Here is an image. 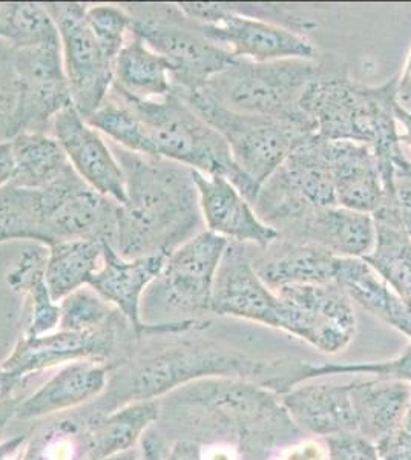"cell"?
I'll list each match as a JSON object with an SVG mask.
<instances>
[{
  "label": "cell",
  "mask_w": 411,
  "mask_h": 460,
  "mask_svg": "<svg viewBox=\"0 0 411 460\" xmlns=\"http://www.w3.org/2000/svg\"><path fill=\"white\" fill-rule=\"evenodd\" d=\"M100 460H143V456H141L140 448H134V450L126 451V453H121V455L112 456V457H106V459Z\"/></svg>",
  "instance_id": "cell-48"
},
{
  "label": "cell",
  "mask_w": 411,
  "mask_h": 460,
  "mask_svg": "<svg viewBox=\"0 0 411 460\" xmlns=\"http://www.w3.org/2000/svg\"><path fill=\"white\" fill-rule=\"evenodd\" d=\"M281 304L280 330L335 355L356 333L353 303L336 283L290 286L276 290Z\"/></svg>",
  "instance_id": "cell-12"
},
{
  "label": "cell",
  "mask_w": 411,
  "mask_h": 460,
  "mask_svg": "<svg viewBox=\"0 0 411 460\" xmlns=\"http://www.w3.org/2000/svg\"><path fill=\"white\" fill-rule=\"evenodd\" d=\"M19 84L11 63V47L0 42V142L17 136Z\"/></svg>",
  "instance_id": "cell-39"
},
{
  "label": "cell",
  "mask_w": 411,
  "mask_h": 460,
  "mask_svg": "<svg viewBox=\"0 0 411 460\" xmlns=\"http://www.w3.org/2000/svg\"><path fill=\"white\" fill-rule=\"evenodd\" d=\"M16 177V160L11 140L0 142V189L13 183Z\"/></svg>",
  "instance_id": "cell-42"
},
{
  "label": "cell",
  "mask_w": 411,
  "mask_h": 460,
  "mask_svg": "<svg viewBox=\"0 0 411 460\" xmlns=\"http://www.w3.org/2000/svg\"><path fill=\"white\" fill-rule=\"evenodd\" d=\"M43 6L58 32L71 102L86 120L110 94L114 82V62L103 53L88 27V4L48 2Z\"/></svg>",
  "instance_id": "cell-11"
},
{
  "label": "cell",
  "mask_w": 411,
  "mask_h": 460,
  "mask_svg": "<svg viewBox=\"0 0 411 460\" xmlns=\"http://www.w3.org/2000/svg\"><path fill=\"white\" fill-rule=\"evenodd\" d=\"M73 172L42 189L8 184L0 189V243L30 240L43 244L49 215L58 206Z\"/></svg>",
  "instance_id": "cell-25"
},
{
  "label": "cell",
  "mask_w": 411,
  "mask_h": 460,
  "mask_svg": "<svg viewBox=\"0 0 411 460\" xmlns=\"http://www.w3.org/2000/svg\"><path fill=\"white\" fill-rule=\"evenodd\" d=\"M60 321L58 330L93 332L103 329L121 316V312L104 301L94 288H78L58 303Z\"/></svg>",
  "instance_id": "cell-37"
},
{
  "label": "cell",
  "mask_w": 411,
  "mask_h": 460,
  "mask_svg": "<svg viewBox=\"0 0 411 460\" xmlns=\"http://www.w3.org/2000/svg\"><path fill=\"white\" fill-rule=\"evenodd\" d=\"M110 375L111 366L103 362L77 361L58 367L42 387L14 408V414L19 420H37L85 405L106 390Z\"/></svg>",
  "instance_id": "cell-19"
},
{
  "label": "cell",
  "mask_w": 411,
  "mask_h": 460,
  "mask_svg": "<svg viewBox=\"0 0 411 460\" xmlns=\"http://www.w3.org/2000/svg\"><path fill=\"white\" fill-rule=\"evenodd\" d=\"M112 84L138 100L165 99L174 91L169 63L132 32L115 58Z\"/></svg>",
  "instance_id": "cell-28"
},
{
  "label": "cell",
  "mask_w": 411,
  "mask_h": 460,
  "mask_svg": "<svg viewBox=\"0 0 411 460\" xmlns=\"http://www.w3.org/2000/svg\"><path fill=\"white\" fill-rule=\"evenodd\" d=\"M323 73L319 60L289 58L256 63L235 58L201 91L234 112L312 125L299 110V103L308 84Z\"/></svg>",
  "instance_id": "cell-5"
},
{
  "label": "cell",
  "mask_w": 411,
  "mask_h": 460,
  "mask_svg": "<svg viewBox=\"0 0 411 460\" xmlns=\"http://www.w3.org/2000/svg\"><path fill=\"white\" fill-rule=\"evenodd\" d=\"M165 460H203L200 442L193 439H180L171 445L165 453Z\"/></svg>",
  "instance_id": "cell-41"
},
{
  "label": "cell",
  "mask_w": 411,
  "mask_h": 460,
  "mask_svg": "<svg viewBox=\"0 0 411 460\" xmlns=\"http://www.w3.org/2000/svg\"><path fill=\"white\" fill-rule=\"evenodd\" d=\"M174 93L226 140L237 169L230 183L250 204L293 149L315 136L313 126L306 121L234 112L215 103L201 89Z\"/></svg>",
  "instance_id": "cell-4"
},
{
  "label": "cell",
  "mask_w": 411,
  "mask_h": 460,
  "mask_svg": "<svg viewBox=\"0 0 411 460\" xmlns=\"http://www.w3.org/2000/svg\"><path fill=\"white\" fill-rule=\"evenodd\" d=\"M252 257L258 277L273 292L290 286L335 283L339 262L321 247L280 236L266 249L252 246Z\"/></svg>",
  "instance_id": "cell-22"
},
{
  "label": "cell",
  "mask_w": 411,
  "mask_h": 460,
  "mask_svg": "<svg viewBox=\"0 0 411 460\" xmlns=\"http://www.w3.org/2000/svg\"><path fill=\"white\" fill-rule=\"evenodd\" d=\"M11 145L16 160V177L11 184L47 188L74 171L62 146L48 132H23L11 138Z\"/></svg>",
  "instance_id": "cell-32"
},
{
  "label": "cell",
  "mask_w": 411,
  "mask_h": 460,
  "mask_svg": "<svg viewBox=\"0 0 411 460\" xmlns=\"http://www.w3.org/2000/svg\"><path fill=\"white\" fill-rule=\"evenodd\" d=\"M280 238L321 247L338 258H364L375 243L371 215L341 206L315 209Z\"/></svg>",
  "instance_id": "cell-20"
},
{
  "label": "cell",
  "mask_w": 411,
  "mask_h": 460,
  "mask_svg": "<svg viewBox=\"0 0 411 460\" xmlns=\"http://www.w3.org/2000/svg\"><path fill=\"white\" fill-rule=\"evenodd\" d=\"M229 241L204 229L172 252L141 301L145 324L203 321L210 314L215 278Z\"/></svg>",
  "instance_id": "cell-7"
},
{
  "label": "cell",
  "mask_w": 411,
  "mask_h": 460,
  "mask_svg": "<svg viewBox=\"0 0 411 460\" xmlns=\"http://www.w3.org/2000/svg\"><path fill=\"white\" fill-rule=\"evenodd\" d=\"M166 255L126 260L114 247L103 243V261L95 273L89 288L119 310L137 338L163 335V333H186L198 329V321H177L165 324H145L141 319V301L147 288L162 273L167 261Z\"/></svg>",
  "instance_id": "cell-14"
},
{
  "label": "cell",
  "mask_w": 411,
  "mask_h": 460,
  "mask_svg": "<svg viewBox=\"0 0 411 460\" xmlns=\"http://www.w3.org/2000/svg\"><path fill=\"white\" fill-rule=\"evenodd\" d=\"M112 89L138 115L156 157L229 181L235 177L237 169L226 140L174 91L165 99L138 100L123 94L114 84Z\"/></svg>",
  "instance_id": "cell-8"
},
{
  "label": "cell",
  "mask_w": 411,
  "mask_h": 460,
  "mask_svg": "<svg viewBox=\"0 0 411 460\" xmlns=\"http://www.w3.org/2000/svg\"><path fill=\"white\" fill-rule=\"evenodd\" d=\"M86 22L103 53L115 62L130 32V19L121 4H97L86 8Z\"/></svg>",
  "instance_id": "cell-38"
},
{
  "label": "cell",
  "mask_w": 411,
  "mask_h": 460,
  "mask_svg": "<svg viewBox=\"0 0 411 460\" xmlns=\"http://www.w3.org/2000/svg\"><path fill=\"white\" fill-rule=\"evenodd\" d=\"M137 341L140 340L136 332L121 314L110 325L93 332L56 330L37 338L22 336L0 370L25 379L71 362L97 361L112 367L114 361H125Z\"/></svg>",
  "instance_id": "cell-10"
},
{
  "label": "cell",
  "mask_w": 411,
  "mask_h": 460,
  "mask_svg": "<svg viewBox=\"0 0 411 460\" xmlns=\"http://www.w3.org/2000/svg\"><path fill=\"white\" fill-rule=\"evenodd\" d=\"M375 243L362 258L387 286L402 299L411 298V236L402 223L395 192L386 195L384 203L371 214Z\"/></svg>",
  "instance_id": "cell-24"
},
{
  "label": "cell",
  "mask_w": 411,
  "mask_h": 460,
  "mask_svg": "<svg viewBox=\"0 0 411 460\" xmlns=\"http://www.w3.org/2000/svg\"><path fill=\"white\" fill-rule=\"evenodd\" d=\"M278 172L313 209L338 206L326 140L317 134L295 147Z\"/></svg>",
  "instance_id": "cell-29"
},
{
  "label": "cell",
  "mask_w": 411,
  "mask_h": 460,
  "mask_svg": "<svg viewBox=\"0 0 411 460\" xmlns=\"http://www.w3.org/2000/svg\"><path fill=\"white\" fill-rule=\"evenodd\" d=\"M395 114L398 126H401L402 129L399 132V142H401V145H406L411 151V111L407 110L402 103H398Z\"/></svg>",
  "instance_id": "cell-44"
},
{
  "label": "cell",
  "mask_w": 411,
  "mask_h": 460,
  "mask_svg": "<svg viewBox=\"0 0 411 460\" xmlns=\"http://www.w3.org/2000/svg\"><path fill=\"white\" fill-rule=\"evenodd\" d=\"M47 247L45 278L56 303L89 286L103 261V243L100 241H58Z\"/></svg>",
  "instance_id": "cell-31"
},
{
  "label": "cell",
  "mask_w": 411,
  "mask_h": 460,
  "mask_svg": "<svg viewBox=\"0 0 411 460\" xmlns=\"http://www.w3.org/2000/svg\"><path fill=\"white\" fill-rule=\"evenodd\" d=\"M141 456L143 460H165L166 448L163 445L160 434L154 429H147L140 442Z\"/></svg>",
  "instance_id": "cell-43"
},
{
  "label": "cell",
  "mask_w": 411,
  "mask_h": 460,
  "mask_svg": "<svg viewBox=\"0 0 411 460\" xmlns=\"http://www.w3.org/2000/svg\"><path fill=\"white\" fill-rule=\"evenodd\" d=\"M48 247L32 243L22 251L21 255L6 275V283L14 292L25 295L30 305V321L26 324L25 338L49 335L58 329L60 307L52 299L48 288Z\"/></svg>",
  "instance_id": "cell-27"
},
{
  "label": "cell",
  "mask_w": 411,
  "mask_h": 460,
  "mask_svg": "<svg viewBox=\"0 0 411 460\" xmlns=\"http://www.w3.org/2000/svg\"><path fill=\"white\" fill-rule=\"evenodd\" d=\"M110 146L125 173L126 201L117 210L114 246L121 257H169L203 232L193 169L112 142Z\"/></svg>",
  "instance_id": "cell-1"
},
{
  "label": "cell",
  "mask_w": 411,
  "mask_h": 460,
  "mask_svg": "<svg viewBox=\"0 0 411 460\" xmlns=\"http://www.w3.org/2000/svg\"><path fill=\"white\" fill-rule=\"evenodd\" d=\"M398 99H399V103L411 102V48L406 63H404L401 75L398 77Z\"/></svg>",
  "instance_id": "cell-45"
},
{
  "label": "cell",
  "mask_w": 411,
  "mask_h": 460,
  "mask_svg": "<svg viewBox=\"0 0 411 460\" xmlns=\"http://www.w3.org/2000/svg\"><path fill=\"white\" fill-rule=\"evenodd\" d=\"M130 19V32L162 56L177 91H197L228 68L235 58L209 39L203 23L193 21L178 4H121Z\"/></svg>",
  "instance_id": "cell-6"
},
{
  "label": "cell",
  "mask_w": 411,
  "mask_h": 460,
  "mask_svg": "<svg viewBox=\"0 0 411 460\" xmlns=\"http://www.w3.org/2000/svg\"><path fill=\"white\" fill-rule=\"evenodd\" d=\"M373 375L380 379H395L404 381L411 385V344L396 356L395 359L384 362H356V364H298L293 367L287 390L295 387L301 382L312 381L317 377L328 376V375Z\"/></svg>",
  "instance_id": "cell-36"
},
{
  "label": "cell",
  "mask_w": 411,
  "mask_h": 460,
  "mask_svg": "<svg viewBox=\"0 0 411 460\" xmlns=\"http://www.w3.org/2000/svg\"><path fill=\"white\" fill-rule=\"evenodd\" d=\"M398 103V77L369 86L324 71L304 91L299 110L324 140L370 147L380 162L386 194H391L395 168L407 158L396 121Z\"/></svg>",
  "instance_id": "cell-3"
},
{
  "label": "cell",
  "mask_w": 411,
  "mask_h": 460,
  "mask_svg": "<svg viewBox=\"0 0 411 460\" xmlns=\"http://www.w3.org/2000/svg\"><path fill=\"white\" fill-rule=\"evenodd\" d=\"M402 429H406L407 433L411 434V401L410 407L407 410L406 419H404V424H402Z\"/></svg>",
  "instance_id": "cell-49"
},
{
  "label": "cell",
  "mask_w": 411,
  "mask_h": 460,
  "mask_svg": "<svg viewBox=\"0 0 411 460\" xmlns=\"http://www.w3.org/2000/svg\"><path fill=\"white\" fill-rule=\"evenodd\" d=\"M191 333V332H188ZM188 333H163L149 347L130 351L125 361L112 367L115 373L106 394L93 407V413L108 414L128 403L156 401L192 382L210 377L260 379L263 387L273 381L282 361H256L230 347Z\"/></svg>",
  "instance_id": "cell-2"
},
{
  "label": "cell",
  "mask_w": 411,
  "mask_h": 460,
  "mask_svg": "<svg viewBox=\"0 0 411 460\" xmlns=\"http://www.w3.org/2000/svg\"><path fill=\"white\" fill-rule=\"evenodd\" d=\"M178 6L191 19L203 23L206 36L226 48L235 58L256 63L289 58L319 60L317 47L304 32L246 16L238 4L183 2Z\"/></svg>",
  "instance_id": "cell-9"
},
{
  "label": "cell",
  "mask_w": 411,
  "mask_h": 460,
  "mask_svg": "<svg viewBox=\"0 0 411 460\" xmlns=\"http://www.w3.org/2000/svg\"><path fill=\"white\" fill-rule=\"evenodd\" d=\"M86 422L82 418L52 419L30 436L21 460H86Z\"/></svg>",
  "instance_id": "cell-33"
},
{
  "label": "cell",
  "mask_w": 411,
  "mask_h": 460,
  "mask_svg": "<svg viewBox=\"0 0 411 460\" xmlns=\"http://www.w3.org/2000/svg\"><path fill=\"white\" fill-rule=\"evenodd\" d=\"M52 137L62 146L78 177L99 194L125 204V173L102 134L84 120L73 105L60 111L51 123Z\"/></svg>",
  "instance_id": "cell-16"
},
{
  "label": "cell",
  "mask_w": 411,
  "mask_h": 460,
  "mask_svg": "<svg viewBox=\"0 0 411 460\" xmlns=\"http://www.w3.org/2000/svg\"><path fill=\"white\" fill-rule=\"evenodd\" d=\"M326 444L328 460H380L376 445L358 433L332 436Z\"/></svg>",
  "instance_id": "cell-40"
},
{
  "label": "cell",
  "mask_w": 411,
  "mask_h": 460,
  "mask_svg": "<svg viewBox=\"0 0 411 460\" xmlns=\"http://www.w3.org/2000/svg\"><path fill=\"white\" fill-rule=\"evenodd\" d=\"M280 312L276 293L263 283L254 267L252 246L229 241L215 278L210 314L280 330Z\"/></svg>",
  "instance_id": "cell-15"
},
{
  "label": "cell",
  "mask_w": 411,
  "mask_h": 460,
  "mask_svg": "<svg viewBox=\"0 0 411 460\" xmlns=\"http://www.w3.org/2000/svg\"><path fill=\"white\" fill-rule=\"evenodd\" d=\"M356 433L378 445L402 429L410 407L411 385L395 379L350 382Z\"/></svg>",
  "instance_id": "cell-23"
},
{
  "label": "cell",
  "mask_w": 411,
  "mask_h": 460,
  "mask_svg": "<svg viewBox=\"0 0 411 460\" xmlns=\"http://www.w3.org/2000/svg\"><path fill=\"white\" fill-rule=\"evenodd\" d=\"M281 405L299 431L332 438L356 433L350 382L298 384V387L281 393Z\"/></svg>",
  "instance_id": "cell-18"
},
{
  "label": "cell",
  "mask_w": 411,
  "mask_h": 460,
  "mask_svg": "<svg viewBox=\"0 0 411 460\" xmlns=\"http://www.w3.org/2000/svg\"><path fill=\"white\" fill-rule=\"evenodd\" d=\"M335 283L347 293L352 303L358 304L393 329H401L406 301L362 258H339Z\"/></svg>",
  "instance_id": "cell-30"
},
{
  "label": "cell",
  "mask_w": 411,
  "mask_h": 460,
  "mask_svg": "<svg viewBox=\"0 0 411 460\" xmlns=\"http://www.w3.org/2000/svg\"><path fill=\"white\" fill-rule=\"evenodd\" d=\"M23 379L21 377L14 376V375H11V373L4 372V370H0V399L5 398L8 396L14 388L21 384Z\"/></svg>",
  "instance_id": "cell-46"
},
{
  "label": "cell",
  "mask_w": 411,
  "mask_h": 460,
  "mask_svg": "<svg viewBox=\"0 0 411 460\" xmlns=\"http://www.w3.org/2000/svg\"><path fill=\"white\" fill-rule=\"evenodd\" d=\"M160 414L162 407L158 401L128 403L108 414H86L88 459H106L134 450Z\"/></svg>",
  "instance_id": "cell-26"
},
{
  "label": "cell",
  "mask_w": 411,
  "mask_h": 460,
  "mask_svg": "<svg viewBox=\"0 0 411 460\" xmlns=\"http://www.w3.org/2000/svg\"><path fill=\"white\" fill-rule=\"evenodd\" d=\"M11 63L19 84L17 136L47 132L51 129L52 119L73 105L60 39L30 47H11Z\"/></svg>",
  "instance_id": "cell-13"
},
{
  "label": "cell",
  "mask_w": 411,
  "mask_h": 460,
  "mask_svg": "<svg viewBox=\"0 0 411 460\" xmlns=\"http://www.w3.org/2000/svg\"><path fill=\"white\" fill-rule=\"evenodd\" d=\"M404 301H406V314H404V321H402L399 332L411 340V298L404 299Z\"/></svg>",
  "instance_id": "cell-47"
},
{
  "label": "cell",
  "mask_w": 411,
  "mask_h": 460,
  "mask_svg": "<svg viewBox=\"0 0 411 460\" xmlns=\"http://www.w3.org/2000/svg\"><path fill=\"white\" fill-rule=\"evenodd\" d=\"M58 39L43 4H0V42L22 48Z\"/></svg>",
  "instance_id": "cell-35"
},
{
  "label": "cell",
  "mask_w": 411,
  "mask_h": 460,
  "mask_svg": "<svg viewBox=\"0 0 411 460\" xmlns=\"http://www.w3.org/2000/svg\"><path fill=\"white\" fill-rule=\"evenodd\" d=\"M336 204L362 214H375L386 199L380 162L373 151L353 142L326 140Z\"/></svg>",
  "instance_id": "cell-21"
},
{
  "label": "cell",
  "mask_w": 411,
  "mask_h": 460,
  "mask_svg": "<svg viewBox=\"0 0 411 460\" xmlns=\"http://www.w3.org/2000/svg\"><path fill=\"white\" fill-rule=\"evenodd\" d=\"M193 181L204 229L232 243L258 249H266L278 240V232L258 218L252 204L228 178L193 171Z\"/></svg>",
  "instance_id": "cell-17"
},
{
  "label": "cell",
  "mask_w": 411,
  "mask_h": 460,
  "mask_svg": "<svg viewBox=\"0 0 411 460\" xmlns=\"http://www.w3.org/2000/svg\"><path fill=\"white\" fill-rule=\"evenodd\" d=\"M85 121L94 128L95 131L108 137L117 146L141 155L156 157L154 147L138 115L115 93L112 86L103 105Z\"/></svg>",
  "instance_id": "cell-34"
}]
</instances>
